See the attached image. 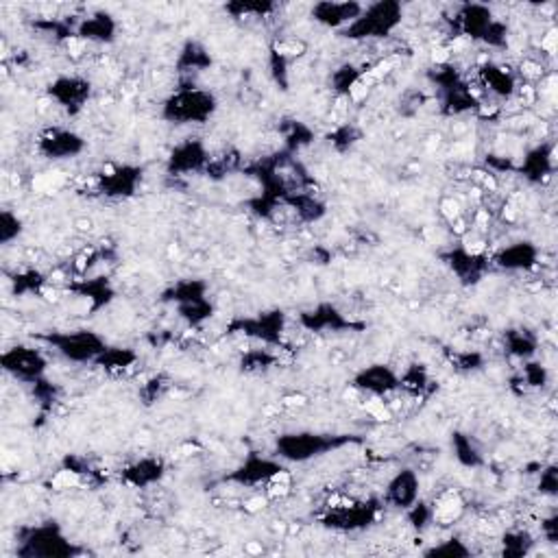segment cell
Listing matches in <instances>:
<instances>
[{
  "label": "cell",
  "instance_id": "1",
  "mask_svg": "<svg viewBox=\"0 0 558 558\" xmlns=\"http://www.w3.org/2000/svg\"><path fill=\"white\" fill-rule=\"evenodd\" d=\"M441 209H443V214L447 216L449 220H456L458 216H460V203H458V201H454V199H447V201H443Z\"/></svg>",
  "mask_w": 558,
  "mask_h": 558
}]
</instances>
